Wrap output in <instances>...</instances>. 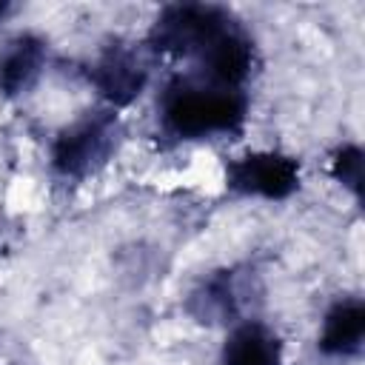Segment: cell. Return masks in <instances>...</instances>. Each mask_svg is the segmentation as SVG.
<instances>
[{
	"label": "cell",
	"mask_w": 365,
	"mask_h": 365,
	"mask_svg": "<svg viewBox=\"0 0 365 365\" xmlns=\"http://www.w3.org/2000/svg\"><path fill=\"white\" fill-rule=\"evenodd\" d=\"M88 80L94 83L97 94L117 111V108L131 106L143 94V88L148 83V68L140 60L137 48L114 40L91 63Z\"/></svg>",
	"instance_id": "obj_6"
},
{
	"label": "cell",
	"mask_w": 365,
	"mask_h": 365,
	"mask_svg": "<svg viewBox=\"0 0 365 365\" xmlns=\"http://www.w3.org/2000/svg\"><path fill=\"white\" fill-rule=\"evenodd\" d=\"M251 288L248 279L242 277L240 268H220L214 274H208L188 297V314L197 322H208V325H237L242 322V311L248 305Z\"/></svg>",
	"instance_id": "obj_7"
},
{
	"label": "cell",
	"mask_w": 365,
	"mask_h": 365,
	"mask_svg": "<svg viewBox=\"0 0 365 365\" xmlns=\"http://www.w3.org/2000/svg\"><path fill=\"white\" fill-rule=\"evenodd\" d=\"M220 365H282V339L265 322L242 319L228 331Z\"/></svg>",
	"instance_id": "obj_9"
},
{
	"label": "cell",
	"mask_w": 365,
	"mask_h": 365,
	"mask_svg": "<svg viewBox=\"0 0 365 365\" xmlns=\"http://www.w3.org/2000/svg\"><path fill=\"white\" fill-rule=\"evenodd\" d=\"M11 11H14V6H11L9 0H0V23H3V20H6Z\"/></svg>",
	"instance_id": "obj_12"
},
{
	"label": "cell",
	"mask_w": 365,
	"mask_h": 365,
	"mask_svg": "<svg viewBox=\"0 0 365 365\" xmlns=\"http://www.w3.org/2000/svg\"><path fill=\"white\" fill-rule=\"evenodd\" d=\"M46 68V40L37 34L14 37L0 54V91L6 97H23L34 88Z\"/></svg>",
	"instance_id": "obj_10"
},
{
	"label": "cell",
	"mask_w": 365,
	"mask_h": 365,
	"mask_svg": "<svg viewBox=\"0 0 365 365\" xmlns=\"http://www.w3.org/2000/svg\"><path fill=\"white\" fill-rule=\"evenodd\" d=\"M197 63H200V74H202L205 83L220 86V88H237V91H242L245 80L251 77V71L257 66V48H254L251 34L234 17L200 51Z\"/></svg>",
	"instance_id": "obj_5"
},
{
	"label": "cell",
	"mask_w": 365,
	"mask_h": 365,
	"mask_svg": "<svg viewBox=\"0 0 365 365\" xmlns=\"http://www.w3.org/2000/svg\"><path fill=\"white\" fill-rule=\"evenodd\" d=\"M248 117V97L237 88H220L211 83L174 80L160 100V123L165 134L177 140H205L242 134Z\"/></svg>",
	"instance_id": "obj_1"
},
{
	"label": "cell",
	"mask_w": 365,
	"mask_h": 365,
	"mask_svg": "<svg viewBox=\"0 0 365 365\" xmlns=\"http://www.w3.org/2000/svg\"><path fill=\"white\" fill-rule=\"evenodd\" d=\"M302 165L282 151H248L225 163V188L240 197L288 200L299 188Z\"/></svg>",
	"instance_id": "obj_4"
},
{
	"label": "cell",
	"mask_w": 365,
	"mask_h": 365,
	"mask_svg": "<svg viewBox=\"0 0 365 365\" xmlns=\"http://www.w3.org/2000/svg\"><path fill=\"white\" fill-rule=\"evenodd\" d=\"M234 20L231 11L208 3L165 6L148 29V48L168 57H200V51Z\"/></svg>",
	"instance_id": "obj_3"
},
{
	"label": "cell",
	"mask_w": 365,
	"mask_h": 365,
	"mask_svg": "<svg viewBox=\"0 0 365 365\" xmlns=\"http://www.w3.org/2000/svg\"><path fill=\"white\" fill-rule=\"evenodd\" d=\"M120 117L114 108L88 111L66 125L51 143V168L57 177L80 182L94 177L120 145Z\"/></svg>",
	"instance_id": "obj_2"
},
{
	"label": "cell",
	"mask_w": 365,
	"mask_h": 365,
	"mask_svg": "<svg viewBox=\"0 0 365 365\" xmlns=\"http://www.w3.org/2000/svg\"><path fill=\"white\" fill-rule=\"evenodd\" d=\"M362 345H365V302L359 297H342L325 311L317 348L325 356L348 359L356 356Z\"/></svg>",
	"instance_id": "obj_8"
},
{
	"label": "cell",
	"mask_w": 365,
	"mask_h": 365,
	"mask_svg": "<svg viewBox=\"0 0 365 365\" xmlns=\"http://www.w3.org/2000/svg\"><path fill=\"white\" fill-rule=\"evenodd\" d=\"M362 168H365V154L356 143H345L331 154V177L354 194V200H362Z\"/></svg>",
	"instance_id": "obj_11"
}]
</instances>
